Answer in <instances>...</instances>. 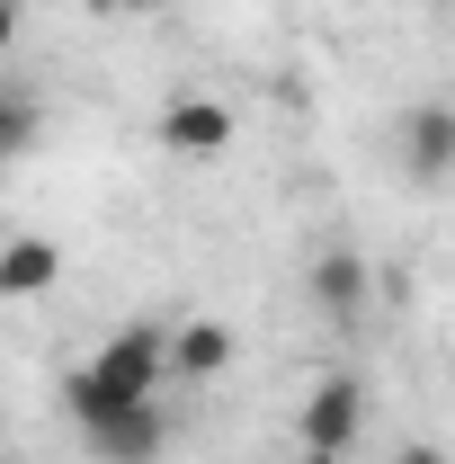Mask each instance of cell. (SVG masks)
<instances>
[{
    "mask_svg": "<svg viewBox=\"0 0 455 464\" xmlns=\"http://www.w3.org/2000/svg\"><path fill=\"white\" fill-rule=\"evenodd\" d=\"M161 348H170V322H125V331H108V340L63 375L72 420L99 429V420H116V411H134V402H161V384H170V357Z\"/></svg>",
    "mask_w": 455,
    "mask_h": 464,
    "instance_id": "6da1fadb",
    "label": "cell"
},
{
    "mask_svg": "<svg viewBox=\"0 0 455 464\" xmlns=\"http://www.w3.org/2000/svg\"><path fill=\"white\" fill-rule=\"evenodd\" d=\"M295 438H304V456L348 464V447L366 438V375H348V366L313 375V393H304V411H295Z\"/></svg>",
    "mask_w": 455,
    "mask_h": 464,
    "instance_id": "7a4b0ae2",
    "label": "cell"
},
{
    "mask_svg": "<svg viewBox=\"0 0 455 464\" xmlns=\"http://www.w3.org/2000/svg\"><path fill=\"white\" fill-rule=\"evenodd\" d=\"M152 143H161L170 161H224L232 143H241V116H232V99H215V90H170L161 116H152Z\"/></svg>",
    "mask_w": 455,
    "mask_h": 464,
    "instance_id": "3957f363",
    "label": "cell"
},
{
    "mask_svg": "<svg viewBox=\"0 0 455 464\" xmlns=\"http://www.w3.org/2000/svg\"><path fill=\"white\" fill-rule=\"evenodd\" d=\"M304 295H313V313H322V322H366V304H375V268H366V250L322 241V250H313V268H304Z\"/></svg>",
    "mask_w": 455,
    "mask_h": 464,
    "instance_id": "277c9868",
    "label": "cell"
},
{
    "mask_svg": "<svg viewBox=\"0 0 455 464\" xmlns=\"http://www.w3.org/2000/svg\"><path fill=\"white\" fill-rule=\"evenodd\" d=\"M393 152H402V179L411 188H447L455 179V99H420V108L402 116Z\"/></svg>",
    "mask_w": 455,
    "mask_h": 464,
    "instance_id": "5b68a950",
    "label": "cell"
},
{
    "mask_svg": "<svg viewBox=\"0 0 455 464\" xmlns=\"http://www.w3.org/2000/svg\"><path fill=\"white\" fill-rule=\"evenodd\" d=\"M170 384H215V375H232V357H241V331L232 322H215V313H188V322H170Z\"/></svg>",
    "mask_w": 455,
    "mask_h": 464,
    "instance_id": "8992f818",
    "label": "cell"
},
{
    "mask_svg": "<svg viewBox=\"0 0 455 464\" xmlns=\"http://www.w3.org/2000/svg\"><path fill=\"white\" fill-rule=\"evenodd\" d=\"M63 286V241L54 232H0V304H36Z\"/></svg>",
    "mask_w": 455,
    "mask_h": 464,
    "instance_id": "52a82bcc",
    "label": "cell"
},
{
    "mask_svg": "<svg viewBox=\"0 0 455 464\" xmlns=\"http://www.w3.org/2000/svg\"><path fill=\"white\" fill-rule=\"evenodd\" d=\"M90 447H99V464H161V447H170V411L134 402V411H116V420H99Z\"/></svg>",
    "mask_w": 455,
    "mask_h": 464,
    "instance_id": "ba28073f",
    "label": "cell"
},
{
    "mask_svg": "<svg viewBox=\"0 0 455 464\" xmlns=\"http://www.w3.org/2000/svg\"><path fill=\"white\" fill-rule=\"evenodd\" d=\"M36 134H45V108H36V90L0 81V170H18V161L36 152Z\"/></svg>",
    "mask_w": 455,
    "mask_h": 464,
    "instance_id": "9c48e42d",
    "label": "cell"
},
{
    "mask_svg": "<svg viewBox=\"0 0 455 464\" xmlns=\"http://www.w3.org/2000/svg\"><path fill=\"white\" fill-rule=\"evenodd\" d=\"M384 464H455V456H447V447H438V438H402V447H393V456H384Z\"/></svg>",
    "mask_w": 455,
    "mask_h": 464,
    "instance_id": "30bf717a",
    "label": "cell"
},
{
    "mask_svg": "<svg viewBox=\"0 0 455 464\" xmlns=\"http://www.w3.org/2000/svg\"><path fill=\"white\" fill-rule=\"evenodd\" d=\"M18 45V0H0V54Z\"/></svg>",
    "mask_w": 455,
    "mask_h": 464,
    "instance_id": "8fae6325",
    "label": "cell"
},
{
    "mask_svg": "<svg viewBox=\"0 0 455 464\" xmlns=\"http://www.w3.org/2000/svg\"><path fill=\"white\" fill-rule=\"evenodd\" d=\"M286 464H331V456H286Z\"/></svg>",
    "mask_w": 455,
    "mask_h": 464,
    "instance_id": "7c38bea8",
    "label": "cell"
}]
</instances>
